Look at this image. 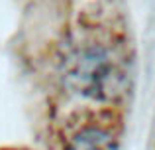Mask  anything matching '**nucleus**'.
I'll return each mask as SVG.
<instances>
[{
	"label": "nucleus",
	"mask_w": 155,
	"mask_h": 150,
	"mask_svg": "<svg viewBox=\"0 0 155 150\" xmlns=\"http://www.w3.org/2000/svg\"><path fill=\"white\" fill-rule=\"evenodd\" d=\"M61 77L71 93L92 101H114L128 89V61L114 44L84 38L67 47Z\"/></svg>",
	"instance_id": "1"
},
{
	"label": "nucleus",
	"mask_w": 155,
	"mask_h": 150,
	"mask_svg": "<svg viewBox=\"0 0 155 150\" xmlns=\"http://www.w3.org/2000/svg\"><path fill=\"white\" fill-rule=\"evenodd\" d=\"M61 150H120V131L112 115H94L69 132Z\"/></svg>",
	"instance_id": "2"
}]
</instances>
